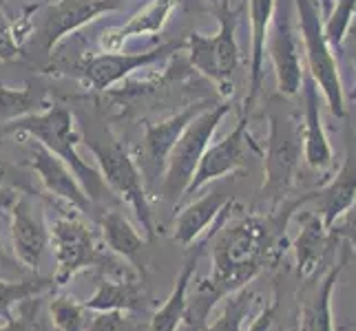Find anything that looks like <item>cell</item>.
I'll return each instance as SVG.
<instances>
[{
  "label": "cell",
  "instance_id": "28",
  "mask_svg": "<svg viewBox=\"0 0 356 331\" xmlns=\"http://www.w3.org/2000/svg\"><path fill=\"white\" fill-rule=\"evenodd\" d=\"M252 305H254V291L248 289V285L228 294L222 314H219V318L213 325L204 327V331H241L243 321L252 312Z\"/></svg>",
  "mask_w": 356,
  "mask_h": 331
},
{
  "label": "cell",
  "instance_id": "38",
  "mask_svg": "<svg viewBox=\"0 0 356 331\" xmlns=\"http://www.w3.org/2000/svg\"><path fill=\"white\" fill-rule=\"evenodd\" d=\"M0 331H29V327H27V323L16 321V318L11 316L9 321H5V325H0Z\"/></svg>",
  "mask_w": 356,
  "mask_h": 331
},
{
  "label": "cell",
  "instance_id": "26",
  "mask_svg": "<svg viewBox=\"0 0 356 331\" xmlns=\"http://www.w3.org/2000/svg\"><path fill=\"white\" fill-rule=\"evenodd\" d=\"M56 283L54 278H18V280H5L0 278V318L9 321L11 318V307L22 300H29L33 296L54 289Z\"/></svg>",
  "mask_w": 356,
  "mask_h": 331
},
{
  "label": "cell",
  "instance_id": "33",
  "mask_svg": "<svg viewBox=\"0 0 356 331\" xmlns=\"http://www.w3.org/2000/svg\"><path fill=\"white\" fill-rule=\"evenodd\" d=\"M20 56H22V49L18 42V35L11 29L5 14L0 11V60H14Z\"/></svg>",
  "mask_w": 356,
  "mask_h": 331
},
{
  "label": "cell",
  "instance_id": "1",
  "mask_svg": "<svg viewBox=\"0 0 356 331\" xmlns=\"http://www.w3.org/2000/svg\"><path fill=\"white\" fill-rule=\"evenodd\" d=\"M312 192L299 199L281 201L273 214H248L235 223H224L213 237L211 276L195 285L186 296L184 321L191 331H204L206 318L228 294L245 287L268 263H277L286 248V228L294 210L310 203Z\"/></svg>",
  "mask_w": 356,
  "mask_h": 331
},
{
  "label": "cell",
  "instance_id": "39",
  "mask_svg": "<svg viewBox=\"0 0 356 331\" xmlns=\"http://www.w3.org/2000/svg\"><path fill=\"white\" fill-rule=\"evenodd\" d=\"M314 3L318 5V9H321V16H323V18H327V16H330V11H332V7H334L337 0H314Z\"/></svg>",
  "mask_w": 356,
  "mask_h": 331
},
{
  "label": "cell",
  "instance_id": "15",
  "mask_svg": "<svg viewBox=\"0 0 356 331\" xmlns=\"http://www.w3.org/2000/svg\"><path fill=\"white\" fill-rule=\"evenodd\" d=\"M303 159L312 170L323 173L334 162V151L330 146L327 133L323 128V117H321V100H318V87L312 80L308 71L303 73Z\"/></svg>",
  "mask_w": 356,
  "mask_h": 331
},
{
  "label": "cell",
  "instance_id": "6",
  "mask_svg": "<svg viewBox=\"0 0 356 331\" xmlns=\"http://www.w3.org/2000/svg\"><path fill=\"white\" fill-rule=\"evenodd\" d=\"M230 110V102H219L204 108L202 113L195 117L191 124L184 128L181 137L173 146L168 155L164 181H162V194L166 199L175 201V205L181 203L184 194H186L188 183L197 170L206 148L211 146V139L222 124V119Z\"/></svg>",
  "mask_w": 356,
  "mask_h": 331
},
{
  "label": "cell",
  "instance_id": "4",
  "mask_svg": "<svg viewBox=\"0 0 356 331\" xmlns=\"http://www.w3.org/2000/svg\"><path fill=\"white\" fill-rule=\"evenodd\" d=\"M270 135L264 148V186L261 194L273 203H281L294 186L299 173L303 135L299 115L292 110L277 106V100H270Z\"/></svg>",
  "mask_w": 356,
  "mask_h": 331
},
{
  "label": "cell",
  "instance_id": "37",
  "mask_svg": "<svg viewBox=\"0 0 356 331\" xmlns=\"http://www.w3.org/2000/svg\"><path fill=\"white\" fill-rule=\"evenodd\" d=\"M16 199L18 197H16L14 188H0V219L9 217V210H11V205H14Z\"/></svg>",
  "mask_w": 356,
  "mask_h": 331
},
{
  "label": "cell",
  "instance_id": "5",
  "mask_svg": "<svg viewBox=\"0 0 356 331\" xmlns=\"http://www.w3.org/2000/svg\"><path fill=\"white\" fill-rule=\"evenodd\" d=\"M292 5L297 9L308 73L316 82L318 91H321L330 113L334 117H346V89H343L337 53L323 33L321 9H318L314 0H292Z\"/></svg>",
  "mask_w": 356,
  "mask_h": 331
},
{
  "label": "cell",
  "instance_id": "16",
  "mask_svg": "<svg viewBox=\"0 0 356 331\" xmlns=\"http://www.w3.org/2000/svg\"><path fill=\"white\" fill-rule=\"evenodd\" d=\"M170 51H173V44L155 46L151 51H144V53L106 51L102 56H95V58L87 60V62L80 67V71H82V78L87 80V84H91L95 91H106L122 78H127L129 73L138 71L146 65L157 62L159 58L168 56Z\"/></svg>",
  "mask_w": 356,
  "mask_h": 331
},
{
  "label": "cell",
  "instance_id": "12",
  "mask_svg": "<svg viewBox=\"0 0 356 331\" xmlns=\"http://www.w3.org/2000/svg\"><path fill=\"white\" fill-rule=\"evenodd\" d=\"M9 217H11V241H14L16 259L27 272L35 274L42 265L49 243H51L49 228L42 214L24 197L14 201Z\"/></svg>",
  "mask_w": 356,
  "mask_h": 331
},
{
  "label": "cell",
  "instance_id": "35",
  "mask_svg": "<svg viewBox=\"0 0 356 331\" xmlns=\"http://www.w3.org/2000/svg\"><path fill=\"white\" fill-rule=\"evenodd\" d=\"M24 272H27V269L20 265V261H14L5 252L3 239H0V278H5V280H18V278L24 276Z\"/></svg>",
  "mask_w": 356,
  "mask_h": 331
},
{
  "label": "cell",
  "instance_id": "8",
  "mask_svg": "<svg viewBox=\"0 0 356 331\" xmlns=\"http://www.w3.org/2000/svg\"><path fill=\"white\" fill-rule=\"evenodd\" d=\"M266 53L275 67L277 89L281 97H294L301 93L303 62L299 31L294 29V5L292 0H275L273 20H270Z\"/></svg>",
  "mask_w": 356,
  "mask_h": 331
},
{
  "label": "cell",
  "instance_id": "34",
  "mask_svg": "<svg viewBox=\"0 0 356 331\" xmlns=\"http://www.w3.org/2000/svg\"><path fill=\"white\" fill-rule=\"evenodd\" d=\"M0 188H18L22 192H33L29 186V177H24L16 166L0 157Z\"/></svg>",
  "mask_w": 356,
  "mask_h": 331
},
{
  "label": "cell",
  "instance_id": "36",
  "mask_svg": "<svg viewBox=\"0 0 356 331\" xmlns=\"http://www.w3.org/2000/svg\"><path fill=\"white\" fill-rule=\"evenodd\" d=\"M277 307H279V300H275L268 309H264L248 331H270V325H273V318L277 314Z\"/></svg>",
  "mask_w": 356,
  "mask_h": 331
},
{
  "label": "cell",
  "instance_id": "20",
  "mask_svg": "<svg viewBox=\"0 0 356 331\" xmlns=\"http://www.w3.org/2000/svg\"><path fill=\"white\" fill-rule=\"evenodd\" d=\"M235 199L228 190L217 188L213 192L204 194L202 199L193 201L181 210V214L175 219L173 228V241L181 248H191L193 243H197L204 232L211 228L217 217L222 214L224 207Z\"/></svg>",
  "mask_w": 356,
  "mask_h": 331
},
{
  "label": "cell",
  "instance_id": "3",
  "mask_svg": "<svg viewBox=\"0 0 356 331\" xmlns=\"http://www.w3.org/2000/svg\"><path fill=\"white\" fill-rule=\"evenodd\" d=\"M84 142H87L97 164H100V175L108 192L118 194L122 201H127L133 207L142 230L146 232V239L153 241L155 223L149 205V192H146L142 173L131 153L108 128H91Z\"/></svg>",
  "mask_w": 356,
  "mask_h": 331
},
{
  "label": "cell",
  "instance_id": "17",
  "mask_svg": "<svg viewBox=\"0 0 356 331\" xmlns=\"http://www.w3.org/2000/svg\"><path fill=\"white\" fill-rule=\"evenodd\" d=\"M337 239L323 226L318 212H303L299 217V237L294 239V256H297V274L303 280H310L318 267L332 259Z\"/></svg>",
  "mask_w": 356,
  "mask_h": 331
},
{
  "label": "cell",
  "instance_id": "21",
  "mask_svg": "<svg viewBox=\"0 0 356 331\" xmlns=\"http://www.w3.org/2000/svg\"><path fill=\"white\" fill-rule=\"evenodd\" d=\"M316 203V212L323 219V226L330 230L334 221L348 212L356 203V155L348 153L346 162L339 168V173L330 179L325 186L312 192V199Z\"/></svg>",
  "mask_w": 356,
  "mask_h": 331
},
{
  "label": "cell",
  "instance_id": "2",
  "mask_svg": "<svg viewBox=\"0 0 356 331\" xmlns=\"http://www.w3.org/2000/svg\"><path fill=\"white\" fill-rule=\"evenodd\" d=\"M5 133H20L29 135V137L38 139L42 146H47L54 155H58L63 162L73 170V175L78 177L80 186L87 192L91 203L100 201L104 194H108V188L102 179V175L93 170L87 162H82L78 155V142L80 135L73 126V115L67 106H49L44 113H33L27 117H20L9 121L5 126Z\"/></svg>",
  "mask_w": 356,
  "mask_h": 331
},
{
  "label": "cell",
  "instance_id": "31",
  "mask_svg": "<svg viewBox=\"0 0 356 331\" xmlns=\"http://www.w3.org/2000/svg\"><path fill=\"white\" fill-rule=\"evenodd\" d=\"M87 331H138V327L127 312H100L91 318Z\"/></svg>",
  "mask_w": 356,
  "mask_h": 331
},
{
  "label": "cell",
  "instance_id": "9",
  "mask_svg": "<svg viewBox=\"0 0 356 331\" xmlns=\"http://www.w3.org/2000/svg\"><path fill=\"white\" fill-rule=\"evenodd\" d=\"M250 155L264 157V148L250 135L248 113H241L235 130L228 133L222 142H217L206 148L184 197H191V194H195L200 188H204L208 181L222 179L226 175L237 173V170H243L248 166Z\"/></svg>",
  "mask_w": 356,
  "mask_h": 331
},
{
  "label": "cell",
  "instance_id": "7",
  "mask_svg": "<svg viewBox=\"0 0 356 331\" xmlns=\"http://www.w3.org/2000/svg\"><path fill=\"white\" fill-rule=\"evenodd\" d=\"M219 31L217 35H204L193 31L188 35V56L191 65L204 73L206 78L217 82L228 93V82L239 67V46H237V11L228 5L217 7Z\"/></svg>",
  "mask_w": 356,
  "mask_h": 331
},
{
  "label": "cell",
  "instance_id": "18",
  "mask_svg": "<svg viewBox=\"0 0 356 331\" xmlns=\"http://www.w3.org/2000/svg\"><path fill=\"white\" fill-rule=\"evenodd\" d=\"M346 263L348 254H343L339 263H332L321 278L303 289L299 298V331H334L332 291Z\"/></svg>",
  "mask_w": 356,
  "mask_h": 331
},
{
  "label": "cell",
  "instance_id": "19",
  "mask_svg": "<svg viewBox=\"0 0 356 331\" xmlns=\"http://www.w3.org/2000/svg\"><path fill=\"white\" fill-rule=\"evenodd\" d=\"M84 307L89 312H127L140 314L149 307V296L142 287V283L135 276H131L127 269L120 272V276H104L93 296L84 300Z\"/></svg>",
  "mask_w": 356,
  "mask_h": 331
},
{
  "label": "cell",
  "instance_id": "13",
  "mask_svg": "<svg viewBox=\"0 0 356 331\" xmlns=\"http://www.w3.org/2000/svg\"><path fill=\"white\" fill-rule=\"evenodd\" d=\"M27 151H29V162H31L33 173L38 175V179L42 181V186L49 192L56 194V197L63 199L65 203H69L71 207H76L78 212L91 210V199L87 197V192L80 186L78 177L73 175V170L63 159L54 155L47 146H42L33 137H29L27 142Z\"/></svg>",
  "mask_w": 356,
  "mask_h": 331
},
{
  "label": "cell",
  "instance_id": "29",
  "mask_svg": "<svg viewBox=\"0 0 356 331\" xmlns=\"http://www.w3.org/2000/svg\"><path fill=\"white\" fill-rule=\"evenodd\" d=\"M51 321L58 331H87L91 325V312L71 296H58L51 300Z\"/></svg>",
  "mask_w": 356,
  "mask_h": 331
},
{
  "label": "cell",
  "instance_id": "10",
  "mask_svg": "<svg viewBox=\"0 0 356 331\" xmlns=\"http://www.w3.org/2000/svg\"><path fill=\"white\" fill-rule=\"evenodd\" d=\"M49 235H51L54 254H56V274H54L56 287L69 285V280L80 269L104 261V256H100V252L95 248L91 228L76 217L56 219L51 228H49Z\"/></svg>",
  "mask_w": 356,
  "mask_h": 331
},
{
  "label": "cell",
  "instance_id": "30",
  "mask_svg": "<svg viewBox=\"0 0 356 331\" xmlns=\"http://www.w3.org/2000/svg\"><path fill=\"white\" fill-rule=\"evenodd\" d=\"M354 16H356V0H337L330 16L323 18V33L334 51H339L343 42H346Z\"/></svg>",
  "mask_w": 356,
  "mask_h": 331
},
{
  "label": "cell",
  "instance_id": "42",
  "mask_svg": "<svg viewBox=\"0 0 356 331\" xmlns=\"http://www.w3.org/2000/svg\"><path fill=\"white\" fill-rule=\"evenodd\" d=\"M0 7H3V0H0Z\"/></svg>",
  "mask_w": 356,
  "mask_h": 331
},
{
  "label": "cell",
  "instance_id": "41",
  "mask_svg": "<svg viewBox=\"0 0 356 331\" xmlns=\"http://www.w3.org/2000/svg\"><path fill=\"white\" fill-rule=\"evenodd\" d=\"M354 327H356V321H352L350 325H346V329H354Z\"/></svg>",
  "mask_w": 356,
  "mask_h": 331
},
{
  "label": "cell",
  "instance_id": "40",
  "mask_svg": "<svg viewBox=\"0 0 356 331\" xmlns=\"http://www.w3.org/2000/svg\"><path fill=\"white\" fill-rule=\"evenodd\" d=\"M346 100H350L352 104H356V80H354V84H352V87L346 91Z\"/></svg>",
  "mask_w": 356,
  "mask_h": 331
},
{
  "label": "cell",
  "instance_id": "24",
  "mask_svg": "<svg viewBox=\"0 0 356 331\" xmlns=\"http://www.w3.org/2000/svg\"><path fill=\"white\" fill-rule=\"evenodd\" d=\"M177 0H153L151 5H146L142 11H138L124 27L113 29L111 33H106V38L102 40V46L106 51H120L122 42L131 35H140V33H155L164 27V22L168 14L173 11Z\"/></svg>",
  "mask_w": 356,
  "mask_h": 331
},
{
  "label": "cell",
  "instance_id": "27",
  "mask_svg": "<svg viewBox=\"0 0 356 331\" xmlns=\"http://www.w3.org/2000/svg\"><path fill=\"white\" fill-rule=\"evenodd\" d=\"M44 106L42 89L33 87L29 82L24 89H7L0 87V119H20L33 115L35 110Z\"/></svg>",
  "mask_w": 356,
  "mask_h": 331
},
{
  "label": "cell",
  "instance_id": "11",
  "mask_svg": "<svg viewBox=\"0 0 356 331\" xmlns=\"http://www.w3.org/2000/svg\"><path fill=\"white\" fill-rule=\"evenodd\" d=\"M213 102H197L191 104L181 110V113L168 117L159 124H149L144 133V139L138 148V168L140 173L144 175V186L155 188L159 177H164L166 170V162L168 155L173 151V146L177 144V139L181 137L184 128H186L191 121L197 117L204 108H208Z\"/></svg>",
  "mask_w": 356,
  "mask_h": 331
},
{
  "label": "cell",
  "instance_id": "23",
  "mask_svg": "<svg viewBox=\"0 0 356 331\" xmlns=\"http://www.w3.org/2000/svg\"><path fill=\"white\" fill-rule=\"evenodd\" d=\"M213 237L215 235H206L202 241H197L195 252H191L188 259L184 261V267H181L177 280H175L173 291H170V296L166 298V303L162 305V307L153 314L149 329L146 331H177V327L184 321V314H186V296H188V287L193 283V274L200 265L204 250L211 245Z\"/></svg>",
  "mask_w": 356,
  "mask_h": 331
},
{
  "label": "cell",
  "instance_id": "22",
  "mask_svg": "<svg viewBox=\"0 0 356 331\" xmlns=\"http://www.w3.org/2000/svg\"><path fill=\"white\" fill-rule=\"evenodd\" d=\"M275 0H250V73H248V95L243 102V113H250L264 84L266 65V40L270 20H273Z\"/></svg>",
  "mask_w": 356,
  "mask_h": 331
},
{
  "label": "cell",
  "instance_id": "32",
  "mask_svg": "<svg viewBox=\"0 0 356 331\" xmlns=\"http://www.w3.org/2000/svg\"><path fill=\"white\" fill-rule=\"evenodd\" d=\"M330 235L339 243L346 241L350 250H356V203L334 221V226L330 228Z\"/></svg>",
  "mask_w": 356,
  "mask_h": 331
},
{
  "label": "cell",
  "instance_id": "14",
  "mask_svg": "<svg viewBox=\"0 0 356 331\" xmlns=\"http://www.w3.org/2000/svg\"><path fill=\"white\" fill-rule=\"evenodd\" d=\"M120 9L118 0H58L47 9V16L40 29V40L44 53L65 38L67 33L80 29L82 24L95 20L106 11Z\"/></svg>",
  "mask_w": 356,
  "mask_h": 331
},
{
  "label": "cell",
  "instance_id": "25",
  "mask_svg": "<svg viewBox=\"0 0 356 331\" xmlns=\"http://www.w3.org/2000/svg\"><path fill=\"white\" fill-rule=\"evenodd\" d=\"M100 230H102V239L108 245V250L118 254L120 259L138 265V256L144 250L146 243L124 214H120L118 210L104 212L100 219ZM138 269H140V265H138Z\"/></svg>",
  "mask_w": 356,
  "mask_h": 331
}]
</instances>
